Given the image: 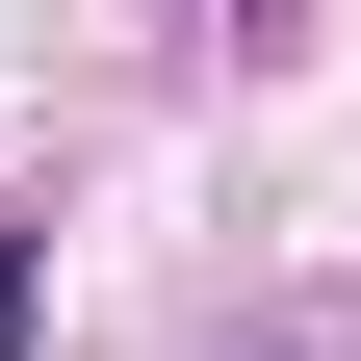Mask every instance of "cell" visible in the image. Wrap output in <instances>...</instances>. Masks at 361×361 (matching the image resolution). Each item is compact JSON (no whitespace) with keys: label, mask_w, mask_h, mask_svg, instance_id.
<instances>
[{"label":"cell","mask_w":361,"mask_h":361,"mask_svg":"<svg viewBox=\"0 0 361 361\" xmlns=\"http://www.w3.org/2000/svg\"><path fill=\"white\" fill-rule=\"evenodd\" d=\"M26 284H52V258H26V233H0V361H26Z\"/></svg>","instance_id":"6da1fadb"}]
</instances>
